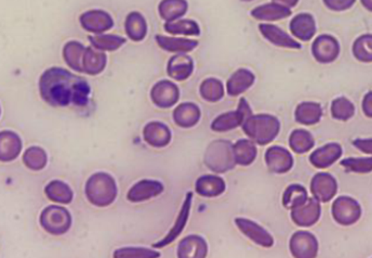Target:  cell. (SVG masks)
<instances>
[{
	"label": "cell",
	"instance_id": "1",
	"mask_svg": "<svg viewBox=\"0 0 372 258\" xmlns=\"http://www.w3.org/2000/svg\"><path fill=\"white\" fill-rule=\"evenodd\" d=\"M40 93L52 107H84L90 102L91 86L83 77L52 68L40 77Z\"/></svg>",
	"mask_w": 372,
	"mask_h": 258
},
{
	"label": "cell",
	"instance_id": "2",
	"mask_svg": "<svg viewBox=\"0 0 372 258\" xmlns=\"http://www.w3.org/2000/svg\"><path fill=\"white\" fill-rule=\"evenodd\" d=\"M85 195L88 202L95 206H109L117 199L118 188L116 180L106 172H97L87 180Z\"/></svg>",
	"mask_w": 372,
	"mask_h": 258
},
{
	"label": "cell",
	"instance_id": "3",
	"mask_svg": "<svg viewBox=\"0 0 372 258\" xmlns=\"http://www.w3.org/2000/svg\"><path fill=\"white\" fill-rule=\"evenodd\" d=\"M242 129L251 141L259 145H267L278 137L281 124L278 118L271 114H251Z\"/></svg>",
	"mask_w": 372,
	"mask_h": 258
},
{
	"label": "cell",
	"instance_id": "4",
	"mask_svg": "<svg viewBox=\"0 0 372 258\" xmlns=\"http://www.w3.org/2000/svg\"><path fill=\"white\" fill-rule=\"evenodd\" d=\"M203 162L216 174H224L235 167L233 144L226 139L214 141L207 147Z\"/></svg>",
	"mask_w": 372,
	"mask_h": 258
},
{
	"label": "cell",
	"instance_id": "5",
	"mask_svg": "<svg viewBox=\"0 0 372 258\" xmlns=\"http://www.w3.org/2000/svg\"><path fill=\"white\" fill-rule=\"evenodd\" d=\"M42 228L52 236L67 234L72 225V217L68 209L58 205H50L40 213Z\"/></svg>",
	"mask_w": 372,
	"mask_h": 258
},
{
	"label": "cell",
	"instance_id": "6",
	"mask_svg": "<svg viewBox=\"0 0 372 258\" xmlns=\"http://www.w3.org/2000/svg\"><path fill=\"white\" fill-rule=\"evenodd\" d=\"M251 114V109L245 98H241L238 109L220 114L211 123V129L216 132H228L242 127L245 120Z\"/></svg>",
	"mask_w": 372,
	"mask_h": 258
},
{
	"label": "cell",
	"instance_id": "7",
	"mask_svg": "<svg viewBox=\"0 0 372 258\" xmlns=\"http://www.w3.org/2000/svg\"><path fill=\"white\" fill-rule=\"evenodd\" d=\"M334 220L342 226H352L362 217V207L356 199L348 197H340L332 205Z\"/></svg>",
	"mask_w": 372,
	"mask_h": 258
},
{
	"label": "cell",
	"instance_id": "8",
	"mask_svg": "<svg viewBox=\"0 0 372 258\" xmlns=\"http://www.w3.org/2000/svg\"><path fill=\"white\" fill-rule=\"evenodd\" d=\"M290 251L296 258H313L318 255L319 244L313 234L307 231H297L290 238Z\"/></svg>",
	"mask_w": 372,
	"mask_h": 258
},
{
	"label": "cell",
	"instance_id": "9",
	"mask_svg": "<svg viewBox=\"0 0 372 258\" xmlns=\"http://www.w3.org/2000/svg\"><path fill=\"white\" fill-rule=\"evenodd\" d=\"M321 216L320 202L315 197L309 199L298 207L292 209L290 217L294 224L302 228H308L317 224Z\"/></svg>",
	"mask_w": 372,
	"mask_h": 258
},
{
	"label": "cell",
	"instance_id": "10",
	"mask_svg": "<svg viewBox=\"0 0 372 258\" xmlns=\"http://www.w3.org/2000/svg\"><path fill=\"white\" fill-rule=\"evenodd\" d=\"M313 57L320 63H331L340 55V44L331 35H320L313 44Z\"/></svg>",
	"mask_w": 372,
	"mask_h": 258
},
{
	"label": "cell",
	"instance_id": "11",
	"mask_svg": "<svg viewBox=\"0 0 372 258\" xmlns=\"http://www.w3.org/2000/svg\"><path fill=\"white\" fill-rule=\"evenodd\" d=\"M310 190L316 199L320 203H327L338 193V182L330 174L321 172L313 176Z\"/></svg>",
	"mask_w": 372,
	"mask_h": 258
},
{
	"label": "cell",
	"instance_id": "12",
	"mask_svg": "<svg viewBox=\"0 0 372 258\" xmlns=\"http://www.w3.org/2000/svg\"><path fill=\"white\" fill-rule=\"evenodd\" d=\"M236 227L241 231L244 236H247L254 243L258 244L263 248H271L274 243L272 236L263 227L256 224L251 219L235 218L234 219Z\"/></svg>",
	"mask_w": 372,
	"mask_h": 258
},
{
	"label": "cell",
	"instance_id": "13",
	"mask_svg": "<svg viewBox=\"0 0 372 258\" xmlns=\"http://www.w3.org/2000/svg\"><path fill=\"white\" fill-rule=\"evenodd\" d=\"M265 165L273 174H286L293 167V156L280 146H272L265 152Z\"/></svg>",
	"mask_w": 372,
	"mask_h": 258
},
{
	"label": "cell",
	"instance_id": "14",
	"mask_svg": "<svg viewBox=\"0 0 372 258\" xmlns=\"http://www.w3.org/2000/svg\"><path fill=\"white\" fill-rule=\"evenodd\" d=\"M179 89L169 81H160L153 87L150 92L153 103L162 109L174 106L179 100Z\"/></svg>",
	"mask_w": 372,
	"mask_h": 258
},
{
	"label": "cell",
	"instance_id": "15",
	"mask_svg": "<svg viewBox=\"0 0 372 258\" xmlns=\"http://www.w3.org/2000/svg\"><path fill=\"white\" fill-rule=\"evenodd\" d=\"M192 199H193V193L189 192L186 194L185 199H184L183 205H182L181 211H180L179 216L176 218V222L172 226L171 230L168 232L166 236L162 240L155 243L154 248H166V245L173 243L176 238L182 234V231L185 228L187 220H189V213H191Z\"/></svg>",
	"mask_w": 372,
	"mask_h": 258
},
{
	"label": "cell",
	"instance_id": "16",
	"mask_svg": "<svg viewBox=\"0 0 372 258\" xmlns=\"http://www.w3.org/2000/svg\"><path fill=\"white\" fill-rule=\"evenodd\" d=\"M164 192V184L156 180H141L127 192V199L132 203H141L158 197Z\"/></svg>",
	"mask_w": 372,
	"mask_h": 258
},
{
	"label": "cell",
	"instance_id": "17",
	"mask_svg": "<svg viewBox=\"0 0 372 258\" xmlns=\"http://www.w3.org/2000/svg\"><path fill=\"white\" fill-rule=\"evenodd\" d=\"M22 147V139L15 132H0V162H13L21 154Z\"/></svg>",
	"mask_w": 372,
	"mask_h": 258
},
{
	"label": "cell",
	"instance_id": "18",
	"mask_svg": "<svg viewBox=\"0 0 372 258\" xmlns=\"http://www.w3.org/2000/svg\"><path fill=\"white\" fill-rule=\"evenodd\" d=\"M145 142L150 146L162 149L169 145L171 141V131L162 122H149L143 130Z\"/></svg>",
	"mask_w": 372,
	"mask_h": 258
},
{
	"label": "cell",
	"instance_id": "19",
	"mask_svg": "<svg viewBox=\"0 0 372 258\" xmlns=\"http://www.w3.org/2000/svg\"><path fill=\"white\" fill-rule=\"evenodd\" d=\"M342 146L338 143H330L320 149H316L310 155V162L318 169H325L332 166L342 156Z\"/></svg>",
	"mask_w": 372,
	"mask_h": 258
},
{
	"label": "cell",
	"instance_id": "20",
	"mask_svg": "<svg viewBox=\"0 0 372 258\" xmlns=\"http://www.w3.org/2000/svg\"><path fill=\"white\" fill-rule=\"evenodd\" d=\"M208 254V245L203 238L199 236H189L184 238L178 248V257L203 258Z\"/></svg>",
	"mask_w": 372,
	"mask_h": 258
},
{
	"label": "cell",
	"instance_id": "21",
	"mask_svg": "<svg viewBox=\"0 0 372 258\" xmlns=\"http://www.w3.org/2000/svg\"><path fill=\"white\" fill-rule=\"evenodd\" d=\"M201 109L193 103H184L176 107L173 112V120L184 129L194 127L201 120Z\"/></svg>",
	"mask_w": 372,
	"mask_h": 258
},
{
	"label": "cell",
	"instance_id": "22",
	"mask_svg": "<svg viewBox=\"0 0 372 258\" xmlns=\"http://www.w3.org/2000/svg\"><path fill=\"white\" fill-rule=\"evenodd\" d=\"M196 193L203 197H220L226 191V182L217 176H201L196 181Z\"/></svg>",
	"mask_w": 372,
	"mask_h": 258
},
{
	"label": "cell",
	"instance_id": "23",
	"mask_svg": "<svg viewBox=\"0 0 372 258\" xmlns=\"http://www.w3.org/2000/svg\"><path fill=\"white\" fill-rule=\"evenodd\" d=\"M290 31L295 38L307 42L316 34V23L313 17L308 13H302L294 17L290 25Z\"/></svg>",
	"mask_w": 372,
	"mask_h": 258
},
{
	"label": "cell",
	"instance_id": "24",
	"mask_svg": "<svg viewBox=\"0 0 372 258\" xmlns=\"http://www.w3.org/2000/svg\"><path fill=\"white\" fill-rule=\"evenodd\" d=\"M323 109L317 103L305 102L298 105L295 110V120L304 126H313L320 121Z\"/></svg>",
	"mask_w": 372,
	"mask_h": 258
},
{
	"label": "cell",
	"instance_id": "25",
	"mask_svg": "<svg viewBox=\"0 0 372 258\" xmlns=\"http://www.w3.org/2000/svg\"><path fill=\"white\" fill-rule=\"evenodd\" d=\"M255 77L248 70H238L228 81V94L235 97L248 90L254 84Z\"/></svg>",
	"mask_w": 372,
	"mask_h": 258
},
{
	"label": "cell",
	"instance_id": "26",
	"mask_svg": "<svg viewBox=\"0 0 372 258\" xmlns=\"http://www.w3.org/2000/svg\"><path fill=\"white\" fill-rule=\"evenodd\" d=\"M234 158L236 165L240 166H249L255 162L257 157V149L255 142L249 139H240L233 144Z\"/></svg>",
	"mask_w": 372,
	"mask_h": 258
},
{
	"label": "cell",
	"instance_id": "27",
	"mask_svg": "<svg viewBox=\"0 0 372 258\" xmlns=\"http://www.w3.org/2000/svg\"><path fill=\"white\" fill-rule=\"evenodd\" d=\"M261 31L263 32V36L267 40H270L277 46L286 48H293V50H300V43L296 42L293 38H290L286 33L281 31L280 29L273 25H261Z\"/></svg>",
	"mask_w": 372,
	"mask_h": 258
},
{
	"label": "cell",
	"instance_id": "28",
	"mask_svg": "<svg viewBox=\"0 0 372 258\" xmlns=\"http://www.w3.org/2000/svg\"><path fill=\"white\" fill-rule=\"evenodd\" d=\"M46 197L54 203L70 204L73 199V191L67 183L59 180L49 182L45 188Z\"/></svg>",
	"mask_w": 372,
	"mask_h": 258
},
{
	"label": "cell",
	"instance_id": "29",
	"mask_svg": "<svg viewBox=\"0 0 372 258\" xmlns=\"http://www.w3.org/2000/svg\"><path fill=\"white\" fill-rule=\"evenodd\" d=\"M193 61L187 56H176L170 60L168 75L178 81H183L192 75Z\"/></svg>",
	"mask_w": 372,
	"mask_h": 258
},
{
	"label": "cell",
	"instance_id": "30",
	"mask_svg": "<svg viewBox=\"0 0 372 258\" xmlns=\"http://www.w3.org/2000/svg\"><path fill=\"white\" fill-rule=\"evenodd\" d=\"M48 157L40 146H31L23 154V164L33 172H40L47 165Z\"/></svg>",
	"mask_w": 372,
	"mask_h": 258
},
{
	"label": "cell",
	"instance_id": "31",
	"mask_svg": "<svg viewBox=\"0 0 372 258\" xmlns=\"http://www.w3.org/2000/svg\"><path fill=\"white\" fill-rule=\"evenodd\" d=\"M307 199L308 194L305 188L300 184H292L283 194L282 203L286 208L292 211L295 207L305 203Z\"/></svg>",
	"mask_w": 372,
	"mask_h": 258
},
{
	"label": "cell",
	"instance_id": "32",
	"mask_svg": "<svg viewBox=\"0 0 372 258\" xmlns=\"http://www.w3.org/2000/svg\"><path fill=\"white\" fill-rule=\"evenodd\" d=\"M315 146V139L309 132L305 130H295L290 137V147L296 154L309 152Z\"/></svg>",
	"mask_w": 372,
	"mask_h": 258
},
{
	"label": "cell",
	"instance_id": "33",
	"mask_svg": "<svg viewBox=\"0 0 372 258\" xmlns=\"http://www.w3.org/2000/svg\"><path fill=\"white\" fill-rule=\"evenodd\" d=\"M331 114L334 119L348 121L355 114V106L348 98L339 97L331 105Z\"/></svg>",
	"mask_w": 372,
	"mask_h": 258
},
{
	"label": "cell",
	"instance_id": "34",
	"mask_svg": "<svg viewBox=\"0 0 372 258\" xmlns=\"http://www.w3.org/2000/svg\"><path fill=\"white\" fill-rule=\"evenodd\" d=\"M199 92L203 100L209 103H217L224 98V85L219 79H208L201 83Z\"/></svg>",
	"mask_w": 372,
	"mask_h": 258
},
{
	"label": "cell",
	"instance_id": "35",
	"mask_svg": "<svg viewBox=\"0 0 372 258\" xmlns=\"http://www.w3.org/2000/svg\"><path fill=\"white\" fill-rule=\"evenodd\" d=\"M354 57L360 62H372V35H362L352 45Z\"/></svg>",
	"mask_w": 372,
	"mask_h": 258
},
{
	"label": "cell",
	"instance_id": "36",
	"mask_svg": "<svg viewBox=\"0 0 372 258\" xmlns=\"http://www.w3.org/2000/svg\"><path fill=\"white\" fill-rule=\"evenodd\" d=\"M82 24L86 30L102 32L111 28L112 21L108 15L102 13H88L82 17Z\"/></svg>",
	"mask_w": 372,
	"mask_h": 258
},
{
	"label": "cell",
	"instance_id": "37",
	"mask_svg": "<svg viewBox=\"0 0 372 258\" xmlns=\"http://www.w3.org/2000/svg\"><path fill=\"white\" fill-rule=\"evenodd\" d=\"M106 65V57L104 54H98L94 50H87L83 61V71L88 75H98L104 70Z\"/></svg>",
	"mask_w": 372,
	"mask_h": 258
},
{
	"label": "cell",
	"instance_id": "38",
	"mask_svg": "<svg viewBox=\"0 0 372 258\" xmlns=\"http://www.w3.org/2000/svg\"><path fill=\"white\" fill-rule=\"evenodd\" d=\"M157 42L164 50L170 52H189L196 47L197 43L194 40H181V38H168L157 36Z\"/></svg>",
	"mask_w": 372,
	"mask_h": 258
},
{
	"label": "cell",
	"instance_id": "39",
	"mask_svg": "<svg viewBox=\"0 0 372 258\" xmlns=\"http://www.w3.org/2000/svg\"><path fill=\"white\" fill-rule=\"evenodd\" d=\"M83 46L79 43H69L65 47V59L68 65L77 71H83L82 63H81V56H82Z\"/></svg>",
	"mask_w": 372,
	"mask_h": 258
},
{
	"label": "cell",
	"instance_id": "40",
	"mask_svg": "<svg viewBox=\"0 0 372 258\" xmlns=\"http://www.w3.org/2000/svg\"><path fill=\"white\" fill-rule=\"evenodd\" d=\"M341 166L344 167L346 172L368 174L372 172V157L343 159Z\"/></svg>",
	"mask_w": 372,
	"mask_h": 258
},
{
	"label": "cell",
	"instance_id": "41",
	"mask_svg": "<svg viewBox=\"0 0 372 258\" xmlns=\"http://www.w3.org/2000/svg\"><path fill=\"white\" fill-rule=\"evenodd\" d=\"M160 253L150 248H123L114 251V257L118 258H152L159 257Z\"/></svg>",
	"mask_w": 372,
	"mask_h": 258
},
{
	"label": "cell",
	"instance_id": "42",
	"mask_svg": "<svg viewBox=\"0 0 372 258\" xmlns=\"http://www.w3.org/2000/svg\"><path fill=\"white\" fill-rule=\"evenodd\" d=\"M127 31L132 40H139L144 38L146 34V25L144 19H141L139 15H132L127 19Z\"/></svg>",
	"mask_w": 372,
	"mask_h": 258
},
{
	"label": "cell",
	"instance_id": "43",
	"mask_svg": "<svg viewBox=\"0 0 372 258\" xmlns=\"http://www.w3.org/2000/svg\"><path fill=\"white\" fill-rule=\"evenodd\" d=\"M91 42L97 48L114 50L119 48L123 44L124 40L123 38H119V36H97V38H91Z\"/></svg>",
	"mask_w": 372,
	"mask_h": 258
},
{
	"label": "cell",
	"instance_id": "44",
	"mask_svg": "<svg viewBox=\"0 0 372 258\" xmlns=\"http://www.w3.org/2000/svg\"><path fill=\"white\" fill-rule=\"evenodd\" d=\"M290 15V11L288 10L286 8L282 7H270L265 8L259 13H254L255 17L263 19V20L274 21L278 19H282V17H288Z\"/></svg>",
	"mask_w": 372,
	"mask_h": 258
},
{
	"label": "cell",
	"instance_id": "45",
	"mask_svg": "<svg viewBox=\"0 0 372 258\" xmlns=\"http://www.w3.org/2000/svg\"><path fill=\"white\" fill-rule=\"evenodd\" d=\"M166 30L173 34H199V29L194 22L183 21V22L173 23V24H166Z\"/></svg>",
	"mask_w": 372,
	"mask_h": 258
},
{
	"label": "cell",
	"instance_id": "46",
	"mask_svg": "<svg viewBox=\"0 0 372 258\" xmlns=\"http://www.w3.org/2000/svg\"><path fill=\"white\" fill-rule=\"evenodd\" d=\"M356 0H323V3L330 10L345 11L352 7Z\"/></svg>",
	"mask_w": 372,
	"mask_h": 258
},
{
	"label": "cell",
	"instance_id": "47",
	"mask_svg": "<svg viewBox=\"0 0 372 258\" xmlns=\"http://www.w3.org/2000/svg\"><path fill=\"white\" fill-rule=\"evenodd\" d=\"M352 145L359 149L360 152L372 155V139H357L352 141Z\"/></svg>",
	"mask_w": 372,
	"mask_h": 258
},
{
	"label": "cell",
	"instance_id": "48",
	"mask_svg": "<svg viewBox=\"0 0 372 258\" xmlns=\"http://www.w3.org/2000/svg\"><path fill=\"white\" fill-rule=\"evenodd\" d=\"M362 112L368 118H372V92L367 93L364 97Z\"/></svg>",
	"mask_w": 372,
	"mask_h": 258
},
{
	"label": "cell",
	"instance_id": "49",
	"mask_svg": "<svg viewBox=\"0 0 372 258\" xmlns=\"http://www.w3.org/2000/svg\"><path fill=\"white\" fill-rule=\"evenodd\" d=\"M362 3L368 11H371L372 13V0H362Z\"/></svg>",
	"mask_w": 372,
	"mask_h": 258
},
{
	"label": "cell",
	"instance_id": "50",
	"mask_svg": "<svg viewBox=\"0 0 372 258\" xmlns=\"http://www.w3.org/2000/svg\"><path fill=\"white\" fill-rule=\"evenodd\" d=\"M0 114H1V109H0Z\"/></svg>",
	"mask_w": 372,
	"mask_h": 258
}]
</instances>
